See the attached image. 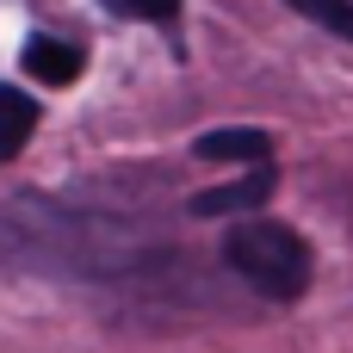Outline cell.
Segmentation results:
<instances>
[{
    "label": "cell",
    "instance_id": "cell-3",
    "mask_svg": "<svg viewBox=\"0 0 353 353\" xmlns=\"http://www.w3.org/2000/svg\"><path fill=\"white\" fill-rule=\"evenodd\" d=\"M192 155L199 161H223V168H261L273 155V137L254 130V124H230V130H205L192 143Z\"/></svg>",
    "mask_w": 353,
    "mask_h": 353
},
{
    "label": "cell",
    "instance_id": "cell-6",
    "mask_svg": "<svg viewBox=\"0 0 353 353\" xmlns=\"http://www.w3.org/2000/svg\"><path fill=\"white\" fill-rule=\"evenodd\" d=\"M31 130H37V99L19 87H0V168L31 143Z\"/></svg>",
    "mask_w": 353,
    "mask_h": 353
},
{
    "label": "cell",
    "instance_id": "cell-4",
    "mask_svg": "<svg viewBox=\"0 0 353 353\" xmlns=\"http://www.w3.org/2000/svg\"><path fill=\"white\" fill-rule=\"evenodd\" d=\"M267 192H273V168L261 161V168H248V174H242V180H230V186L192 192V199H186V211H192V217H236V211H248V205H267Z\"/></svg>",
    "mask_w": 353,
    "mask_h": 353
},
{
    "label": "cell",
    "instance_id": "cell-1",
    "mask_svg": "<svg viewBox=\"0 0 353 353\" xmlns=\"http://www.w3.org/2000/svg\"><path fill=\"white\" fill-rule=\"evenodd\" d=\"M0 261L19 267H62V273H130L149 254V236L112 217L56 211V205H6L0 211Z\"/></svg>",
    "mask_w": 353,
    "mask_h": 353
},
{
    "label": "cell",
    "instance_id": "cell-5",
    "mask_svg": "<svg viewBox=\"0 0 353 353\" xmlns=\"http://www.w3.org/2000/svg\"><path fill=\"white\" fill-rule=\"evenodd\" d=\"M19 62H25V74L43 81V87H68V81L81 74V50L62 43V37H43V31L25 37V56H19Z\"/></svg>",
    "mask_w": 353,
    "mask_h": 353
},
{
    "label": "cell",
    "instance_id": "cell-7",
    "mask_svg": "<svg viewBox=\"0 0 353 353\" xmlns=\"http://www.w3.org/2000/svg\"><path fill=\"white\" fill-rule=\"evenodd\" d=\"M285 6L304 12L310 25H323V31H335V37L353 43V0H285Z\"/></svg>",
    "mask_w": 353,
    "mask_h": 353
},
{
    "label": "cell",
    "instance_id": "cell-8",
    "mask_svg": "<svg viewBox=\"0 0 353 353\" xmlns=\"http://www.w3.org/2000/svg\"><path fill=\"white\" fill-rule=\"evenodd\" d=\"M105 6L124 19H149V25H174V12H180V0H105Z\"/></svg>",
    "mask_w": 353,
    "mask_h": 353
},
{
    "label": "cell",
    "instance_id": "cell-2",
    "mask_svg": "<svg viewBox=\"0 0 353 353\" xmlns=\"http://www.w3.org/2000/svg\"><path fill=\"white\" fill-rule=\"evenodd\" d=\"M223 261H230L261 298H273V304L304 298V292H310V273H316L310 242H304L292 223H279V217H242V223H230Z\"/></svg>",
    "mask_w": 353,
    "mask_h": 353
}]
</instances>
